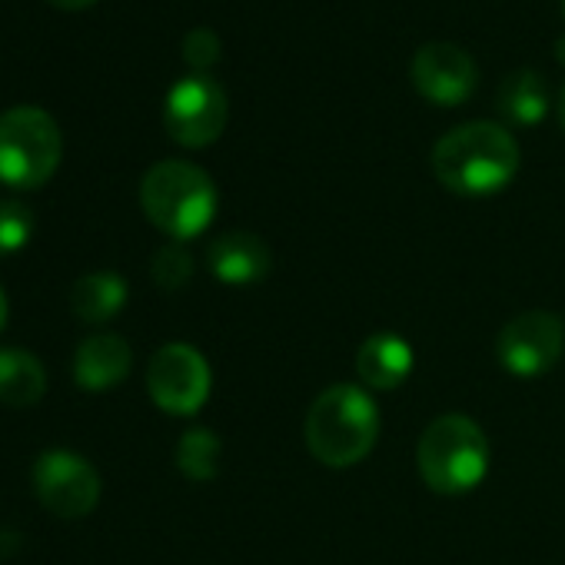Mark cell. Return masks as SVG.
<instances>
[{
  "label": "cell",
  "instance_id": "5b68a950",
  "mask_svg": "<svg viewBox=\"0 0 565 565\" xmlns=\"http://www.w3.org/2000/svg\"><path fill=\"white\" fill-rule=\"evenodd\" d=\"M64 157L57 120L41 107H11L0 114V183L14 190L44 186Z\"/></svg>",
  "mask_w": 565,
  "mask_h": 565
},
{
  "label": "cell",
  "instance_id": "9c48e42d",
  "mask_svg": "<svg viewBox=\"0 0 565 565\" xmlns=\"http://www.w3.org/2000/svg\"><path fill=\"white\" fill-rule=\"evenodd\" d=\"M34 489L47 512L84 519L100 502V472L71 449H47L34 462Z\"/></svg>",
  "mask_w": 565,
  "mask_h": 565
},
{
  "label": "cell",
  "instance_id": "30bf717a",
  "mask_svg": "<svg viewBox=\"0 0 565 565\" xmlns=\"http://www.w3.org/2000/svg\"><path fill=\"white\" fill-rule=\"evenodd\" d=\"M416 90L439 107H459L472 97L479 84L476 61L466 47L452 41H429L413 54L409 64Z\"/></svg>",
  "mask_w": 565,
  "mask_h": 565
},
{
  "label": "cell",
  "instance_id": "52a82bcc",
  "mask_svg": "<svg viewBox=\"0 0 565 565\" xmlns=\"http://www.w3.org/2000/svg\"><path fill=\"white\" fill-rule=\"evenodd\" d=\"M565 353V320L548 310H529L509 320L495 340V356L515 380H539Z\"/></svg>",
  "mask_w": 565,
  "mask_h": 565
},
{
  "label": "cell",
  "instance_id": "7a4b0ae2",
  "mask_svg": "<svg viewBox=\"0 0 565 565\" xmlns=\"http://www.w3.org/2000/svg\"><path fill=\"white\" fill-rule=\"evenodd\" d=\"M380 439V409L363 386L337 383L323 390L307 413V446L313 459L333 469L363 462Z\"/></svg>",
  "mask_w": 565,
  "mask_h": 565
},
{
  "label": "cell",
  "instance_id": "603a6c76",
  "mask_svg": "<svg viewBox=\"0 0 565 565\" xmlns=\"http://www.w3.org/2000/svg\"><path fill=\"white\" fill-rule=\"evenodd\" d=\"M558 120H562V130H565V84H562V94H558Z\"/></svg>",
  "mask_w": 565,
  "mask_h": 565
},
{
  "label": "cell",
  "instance_id": "2e32d148",
  "mask_svg": "<svg viewBox=\"0 0 565 565\" xmlns=\"http://www.w3.org/2000/svg\"><path fill=\"white\" fill-rule=\"evenodd\" d=\"M44 393H47V370L34 353L21 347L0 350V403L28 409L38 406Z\"/></svg>",
  "mask_w": 565,
  "mask_h": 565
},
{
  "label": "cell",
  "instance_id": "6da1fadb",
  "mask_svg": "<svg viewBox=\"0 0 565 565\" xmlns=\"http://www.w3.org/2000/svg\"><path fill=\"white\" fill-rule=\"evenodd\" d=\"M436 180L459 196H492L519 173L515 137L492 120H469L443 134L433 147Z\"/></svg>",
  "mask_w": 565,
  "mask_h": 565
},
{
  "label": "cell",
  "instance_id": "8fae6325",
  "mask_svg": "<svg viewBox=\"0 0 565 565\" xmlns=\"http://www.w3.org/2000/svg\"><path fill=\"white\" fill-rule=\"evenodd\" d=\"M206 266L220 282H226V287H249V282H259L269 276L273 253L263 236L249 230H230L210 243Z\"/></svg>",
  "mask_w": 565,
  "mask_h": 565
},
{
  "label": "cell",
  "instance_id": "277c9868",
  "mask_svg": "<svg viewBox=\"0 0 565 565\" xmlns=\"http://www.w3.org/2000/svg\"><path fill=\"white\" fill-rule=\"evenodd\" d=\"M423 482L439 495H466L489 472V439L476 419L446 413L433 419L416 446Z\"/></svg>",
  "mask_w": 565,
  "mask_h": 565
},
{
  "label": "cell",
  "instance_id": "ffe728a7",
  "mask_svg": "<svg viewBox=\"0 0 565 565\" xmlns=\"http://www.w3.org/2000/svg\"><path fill=\"white\" fill-rule=\"evenodd\" d=\"M183 61L193 67V74H206L220 61V38L210 28H193L183 38Z\"/></svg>",
  "mask_w": 565,
  "mask_h": 565
},
{
  "label": "cell",
  "instance_id": "ac0fdd59",
  "mask_svg": "<svg viewBox=\"0 0 565 565\" xmlns=\"http://www.w3.org/2000/svg\"><path fill=\"white\" fill-rule=\"evenodd\" d=\"M150 273H153V282H157L160 290H170L173 294V290H180V287H186V282H190V276H193V256H190V249L183 243L170 239V243H163L153 253Z\"/></svg>",
  "mask_w": 565,
  "mask_h": 565
},
{
  "label": "cell",
  "instance_id": "e0dca14e",
  "mask_svg": "<svg viewBox=\"0 0 565 565\" xmlns=\"http://www.w3.org/2000/svg\"><path fill=\"white\" fill-rule=\"evenodd\" d=\"M177 466L193 482H210L220 472V439L216 433L193 426L177 443Z\"/></svg>",
  "mask_w": 565,
  "mask_h": 565
},
{
  "label": "cell",
  "instance_id": "4fadbf2b",
  "mask_svg": "<svg viewBox=\"0 0 565 565\" xmlns=\"http://www.w3.org/2000/svg\"><path fill=\"white\" fill-rule=\"evenodd\" d=\"M413 366H416L413 347L396 333H376L363 340L356 353V376L363 380V386L380 393L399 390L409 380Z\"/></svg>",
  "mask_w": 565,
  "mask_h": 565
},
{
  "label": "cell",
  "instance_id": "3957f363",
  "mask_svg": "<svg viewBox=\"0 0 565 565\" xmlns=\"http://www.w3.org/2000/svg\"><path fill=\"white\" fill-rule=\"evenodd\" d=\"M216 183L186 160H160L140 180V206L147 220L177 243L200 236L216 216Z\"/></svg>",
  "mask_w": 565,
  "mask_h": 565
},
{
  "label": "cell",
  "instance_id": "d6986e66",
  "mask_svg": "<svg viewBox=\"0 0 565 565\" xmlns=\"http://www.w3.org/2000/svg\"><path fill=\"white\" fill-rule=\"evenodd\" d=\"M34 210L21 200H0V256H11L34 239Z\"/></svg>",
  "mask_w": 565,
  "mask_h": 565
},
{
  "label": "cell",
  "instance_id": "44dd1931",
  "mask_svg": "<svg viewBox=\"0 0 565 565\" xmlns=\"http://www.w3.org/2000/svg\"><path fill=\"white\" fill-rule=\"evenodd\" d=\"M47 4H54L61 11H87V8L97 4V0H47Z\"/></svg>",
  "mask_w": 565,
  "mask_h": 565
},
{
  "label": "cell",
  "instance_id": "5bb4252c",
  "mask_svg": "<svg viewBox=\"0 0 565 565\" xmlns=\"http://www.w3.org/2000/svg\"><path fill=\"white\" fill-rule=\"evenodd\" d=\"M548 84L539 71L532 67H519L512 74L502 77L499 90H495V107L502 114V120L515 124V127H535L545 120L548 114Z\"/></svg>",
  "mask_w": 565,
  "mask_h": 565
},
{
  "label": "cell",
  "instance_id": "8992f818",
  "mask_svg": "<svg viewBox=\"0 0 565 565\" xmlns=\"http://www.w3.org/2000/svg\"><path fill=\"white\" fill-rule=\"evenodd\" d=\"M230 117L226 90L210 74H190L177 81L163 100V127L167 134L190 150L210 147L220 140Z\"/></svg>",
  "mask_w": 565,
  "mask_h": 565
},
{
  "label": "cell",
  "instance_id": "7c38bea8",
  "mask_svg": "<svg viewBox=\"0 0 565 565\" xmlns=\"http://www.w3.org/2000/svg\"><path fill=\"white\" fill-rule=\"evenodd\" d=\"M134 353L124 337L114 333H97L84 340L74 353V380L87 393H104L120 386L130 376Z\"/></svg>",
  "mask_w": 565,
  "mask_h": 565
},
{
  "label": "cell",
  "instance_id": "ba28073f",
  "mask_svg": "<svg viewBox=\"0 0 565 565\" xmlns=\"http://www.w3.org/2000/svg\"><path fill=\"white\" fill-rule=\"evenodd\" d=\"M210 363L190 343H167L150 356L147 390L150 399L170 416H193L210 396Z\"/></svg>",
  "mask_w": 565,
  "mask_h": 565
},
{
  "label": "cell",
  "instance_id": "d4e9b609",
  "mask_svg": "<svg viewBox=\"0 0 565 565\" xmlns=\"http://www.w3.org/2000/svg\"><path fill=\"white\" fill-rule=\"evenodd\" d=\"M562 14H565V0H562Z\"/></svg>",
  "mask_w": 565,
  "mask_h": 565
},
{
  "label": "cell",
  "instance_id": "7402d4cb",
  "mask_svg": "<svg viewBox=\"0 0 565 565\" xmlns=\"http://www.w3.org/2000/svg\"><path fill=\"white\" fill-rule=\"evenodd\" d=\"M8 313H11V307H8V294H4V287H0V330L8 327Z\"/></svg>",
  "mask_w": 565,
  "mask_h": 565
},
{
  "label": "cell",
  "instance_id": "9a60e30c",
  "mask_svg": "<svg viewBox=\"0 0 565 565\" xmlns=\"http://www.w3.org/2000/svg\"><path fill=\"white\" fill-rule=\"evenodd\" d=\"M127 307V279L117 273H87L74 282L71 310L81 323L100 327Z\"/></svg>",
  "mask_w": 565,
  "mask_h": 565
},
{
  "label": "cell",
  "instance_id": "cb8c5ba5",
  "mask_svg": "<svg viewBox=\"0 0 565 565\" xmlns=\"http://www.w3.org/2000/svg\"><path fill=\"white\" fill-rule=\"evenodd\" d=\"M555 57H558V61L565 64V38H562V41L555 44Z\"/></svg>",
  "mask_w": 565,
  "mask_h": 565
}]
</instances>
